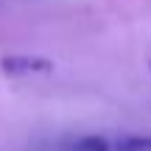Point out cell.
I'll return each mask as SVG.
<instances>
[{
	"mask_svg": "<svg viewBox=\"0 0 151 151\" xmlns=\"http://www.w3.org/2000/svg\"><path fill=\"white\" fill-rule=\"evenodd\" d=\"M0 70L11 78L17 76H31V73H50L53 70V62L45 59V56H22V53H14V56H3L0 59Z\"/></svg>",
	"mask_w": 151,
	"mask_h": 151,
	"instance_id": "6da1fadb",
	"label": "cell"
},
{
	"mask_svg": "<svg viewBox=\"0 0 151 151\" xmlns=\"http://www.w3.org/2000/svg\"><path fill=\"white\" fill-rule=\"evenodd\" d=\"M118 151H151V137H126V140L118 143Z\"/></svg>",
	"mask_w": 151,
	"mask_h": 151,
	"instance_id": "7a4b0ae2",
	"label": "cell"
},
{
	"mask_svg": "<svg viewBox=\"0 0 151 151\" xmlns=\"http://www.w3.org/2000/svg\"><path fill=\"white\" fill-rule=\"evenodd\" d=\"M76 151H109V143L104 137L92 134V137H84V140L76 143Z\"/></svg>",
	"mask_w": 151,
	"mask_h": 151,
	"instance_id": "3957f363",
	"label": "cell"
}]
</instances>
